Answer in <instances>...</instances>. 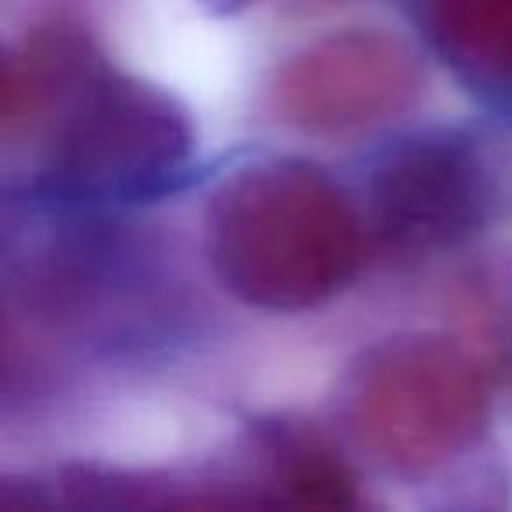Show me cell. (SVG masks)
Listing matches in <instances>:
<instances>
[{
    "label": "cell",
    "mask_w": 512,
    "mask_h": 512,
    "mask_svg": "<svg viewBox=\"0 0 512 512\" xmlns=\"http://www.w3.org/2000/svg\"><path fill=\"white\" fill-rule=\"evenodd\" d=\"M488 379L446 334H397L348 365L337 414L348 439L400 477H425L467 456L488 428Z\"/></svg>",
    "instance_id": "obj_3"
},
{
    "label": "cell",
    "mask_w": 512,
    "mask_h": 512,
    "mask_svg": "<svg viewBox=\"0 0 512 512\" xmlns=\"http://www.w3.org/2000/svg\"><path fill=\"white\" fill-rule=\"evenodd\" d=\"M204 260L235 302L309 313L344 295L369 260V214L337 179L299 158H260L207 193Z\"/></svg>",
    "instance_id": "obj_2"
},
{
    "label": "cell",
    "mask_w": 512,
    "mask_h": 512,
    "mask_svg": "<svg viewBox=\"0 0 512 512\" xmlns=\"http://www.w3.org/2000/svg\"><path fill=\"white\" fill-rule=\"evenodd\" d=\"M502 204V169L460 130L397 144L369 179L372 239L397 253H439L474 239Z\"/></svg>",
    "instance_id": "obj_5"
},
{
    "label": "cell",
    "mask_w": 512,
    "mask_h": 512,
    "mask_svg": "<svg viewBox=\"0 0 512 512\" xmlns=\"http://www.w3.org/2000/svg\"><path fill=\"white\" fill-rule=\"evenodd\" d=\"M204 4H211V8H225V11H239V8L256 4V0H204Z\"/></svg>",
    "instance_id": "obj_8"
},
{
    "label": "cell",
    "mask_w": 512,
    "mask_h": 512,
    "mask_svg": "<svg viewBox=\"0 0 512 512\" xmlns=\"http://www.w3.org/2000/svg\"><path fill=\"white\" fill-rule=\"evenodd\" d=\"M432 29L456 64L512 88V0H432Z\"/></svg>",
    "instance_id": "obj_7"
},
{
    "label": "cell",
    "mask_w": 512,
    "mask_h": 512,
    "mask_svg": "<svg viewBox=\"0 0 512 512\" xmlns=\"http://www.w3.org/2000/svg\"><path fill=\"white\" fill-rule=\"evenodd\" d=\"M425 95V64L390 29H341L288 53L264 85L274 123L316 141L386 130Z\"/></svg>",
    "instance_id": "obj_4"
},
{
    "label": "cell",
    "mask_w": 512,
    "mask_h": 512,
    "mask_svg": "<svg viewBox=\"0 0 512 512\" xmlns=\"http://www.w3.org/2000/svg\"><path fill=\"white\" fill-rule=\"evenodd\" d=\"M0 127L8 158L57 197H134L183 172L193 130L169 95L109 64L67 22L32 29L8 50Z\"/></svg>",
    "instance_id": "obj_1"
},
{
    "label": "cell",
    "mask_w": 512,
    "mask_h": 512,
    "mask_svg": "<svg viewBox=\"0 0 512 512\" xmlns=\"http://www.w3.org/2000/svg\"><path fill=\"white\" fill-rule=\"evenodd\" d=\"M253 453L260 456L267 488L281 502L320 505V509L358 505L351 470L316 435L295 432V428H264L256 435Z\"/></svg>",
    "instance_id": "obj_6"
}]
</instances>
